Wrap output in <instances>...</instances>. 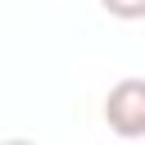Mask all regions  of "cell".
Returning <instances> with one entry per match:
<instances>
[{
    "label": "cell",
    "mask_w": 145,
    "mask_h": 145,
    "mask_svg": "<svg viewBox=\"0 0 145 145\" xmlns=\"http://www.w3.org/2000/svg\"><path fill=\"white\" fill-rule=\"evenodd\" d=\"M0 145H32V140H0Z\"/></svg>",
    "instance_id": "cell-3"
},
{
    "label": "cell",
    "mask_w": 145,
    "mask_h": 145,
    "mask_svg": "<svg viewBox=\"0 0 145 145\" xmlns=\"http://www.w3.org/2000/svg\"><path fill=\"white\" fill-rule=\"evenodd\" d=\"M104 122L122 140H140L145 136V82L140 77H122V82L109 86V95H104Z\"/></svg>",
    "instance_id": "cell-1"
},
{
    "label": "cell",
    "mask_w": 145,
    "mask_h": 145,
    "mask_svg": "<svg viewBox=\"0 0 145 145\" xmlns=\"http://www.w3.org/2000/svg\"><path fill=\"white\" fill-rule=\"evenodd\" d=\"M100 5H104V14H113V18H122V23L145 18V0H100Z\"/></svg>",
    "instance_id": "cell-2"
}]
</instances>
